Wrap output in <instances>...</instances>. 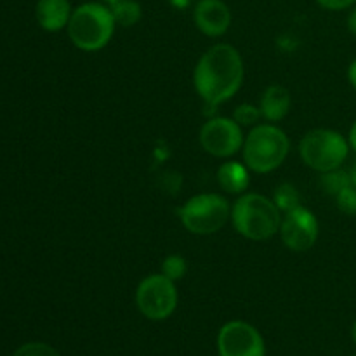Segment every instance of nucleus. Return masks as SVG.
Returning a JSON list of instances; mask_svg holds the SVG:
<instances>
[{"label":"nucleus","mask_w":356,"mask_h":356,"mask_svg":"<svg viewBox=\"0 0 356 356\" xmlns=\"http://www.w3.org/2000/svg\"><path fill=\"white\" fill-rule=\"evenodd\" d=\"M243 82V61L240 52L229 44L209 49L193 72V86L211 110L232 99Z\"/></svg>","instance_id":"1"},{"label":"nucleus","mask_w":356,"mask_h":356,"mask_svg":"<svg viewBox=\"0 0 356 356\" xmlns=\"http://www.w3.org/2000/svg\"><path fill=\"white\" fill-rule=\"evenodd\" d=\"M232 222L243 238L263 242L280 232L282 212L271 198L242 193L232 207Z\"/></svg>","instance_id":"2"},{"label":"nucleus","mask_w":356,"mask_h":356,"mask_svg":"<svg viewBox=\"0 0 356 356\" xmlns=\"http://www.w3.org/2000/svg\"><path fill=\"white\" fill-rule=\"evenodd\" d=\"M115 17L110 7L89 2L76 7L68 23V37L76 49L86 52L101 51L115 33Z\"/></svg>","instance_id":"3"},{"label":"nucleus","mask_w":356,"mask_h":356,"mask_svg":"<svg viewBox=\"0 0 356 356\" xmlns=\"http://www.w3.org/2000/svg\"><path fill=\"white\" fill-rule=\"evenodd\" d=\"M291 141L280 127L273 124L254 125L243 141V163L257 174L273 172L287 159Z\"/></svg>","instance_id":"4"},{"label":"nucleus","mask_w":356,"mask_h":356,"mask_svg":"<svg viewBox=\"0 0 356 356\" xmlns=\"http://www.w3.org/2000/svg\"><path fill=\"white\" fill-rule=\"evenodd\" d=\"M350 143L343 134L330 129H316L308 132L299 143V155L309 169L316 172H330L339 169L348 159Z\"/></svg>","instance_id":"5"},{"label":"nucleus","mask_w":356,"mask_h":356,"mask_svg":"<svg viewBox=\"0 0 356 356\" xmlns=\"http://www.w3.org/2000/svg\"><path fill=\"white\" fill-rule=\"evenodd\" d=\"M179 218L193 235H212L232 218V205L218 193L195 195L179 209Z\"/></svg>","instance_id":"6"},{"label":"nucleus","mask_w":356,"mask_h":356,"mask_svg":"<svg viewBox=\"0 0 356 356\" xmlns=\"http://www.w3.org/2000/svg\"><path fill=\"white\" fill-rule=\"evenodd\" d=\"M136 306L143 316L153 322L169 318L177 308L176 282L162 273L146 277L136 291Z\"/></svg>","instance_id":"7"},{"label":"nucleus","mask_w":356,"mask_h":356,"mask_svg":"<svg viewBox=\"0 0 356 356\" xmlns=\"http://www.w3.org/2000/svg\"><path fill=\"white\" fill-rule=\"evenodd\" d=\"M242 127L233 118L216 117L200 129V145L209 155L228 159L243 148Z\"/></svg>","instance_id":"8"},{"label":"nucleus","mask_w":356,"mask_h":356,"mask_svg":"<svg viewBox=\"0 0 356 356\" xmlns=\"http://www.w3.org/2000/svg\"><path fill=\"white\" fill-rule=\"evenodd\" d=\"M219 356H264L266 346L259 330L242 320L222 325L218 334Z\"/></svg>","instance_id":"9"},{"label":"nucleus","mask_w":356,"mask_h":356,"mask_svg":"<svg viewBox=\"0 0 356 356\" xmlns=\"http://www.w3.org/2000/svg\"><path fill=\"white\" fill-rule=\"evenodd\" d=\"M320 226L315 214L306 207L292 209L285 212L280 225V236L285 247L294 252H306L318 240Z\"/></svg>","instance_id":"10"},{"label":"nucleus","mask_w":356,"mask_h":356,"mask_svg":"<svg viewBox=\"0 0 356 356\" xmlns=\"http://www.w3.org/2000/svg\"><path fill=\"white\" fill-rule=\"evenodd\" d=\"M193 16L197 28L207 37H221L232 24V13L222 0H198Z\"/></svg>","instance_id":"11"},{"label":"nucleus","mask_w":356,"mask_h":356,"mask_svg":"<svg viewBox=\"0 0 356 356\" xmlns=\"http://www.w3.org/2000/svg\"><path fill=\"white\" fill-rule=\"evenodd\" d=\"M72 13L68 0H38L35 9L38 24L45 31H59L68 26Z\"/></svg>","instance_id":"12"},{"label":"nucleus","mask_w":356,"mask_h":356,"mask_svg":"<svg viewBox=\"0 0 356 356\" xmlns=\"http://www.w3.org/2000/svg\"><path fill=\"white\" fill-rule=\"evenodd\" d=\"M259 110L268 122H280L291 110V92L282 86H270L261 97Z\"/></svg>","instance_id":"13"},{"label":"nucleus","mask_w":356,"mask_h":356,"mask_svg":"<svg viewBox=\"0 0 356 356\" xmlns=\"http://www.w3.org/2000/svg\"><path fill=\"white\" fill-rule=\"evenodd\" d=\"M218 183L226 193L242 195L243 191L249 188V183H250L249 169H247L245 163L229 160V162L222 163V165L219 167Z\"/></svg>","instance_id":"14"},{"label":"nucleus","mask_w":356,"mask_h":356,"mask_svg":"<svg viewBox=\"0 0 356 356\" xmlns=\"http://www.w3.org/2000/svg\"><path fill=\"white\" fill-rule=\"evenodd\" d=\"M110 9L115 17V23L120 26H134L141 19V6L134 0H118L113 6H110Z\"/></svg>","instance_id":"15"},{"label":"nucleus","mask_w":356,"mask_h":356,"mask_svg":"<svg viewBox=\"0 0 356 356\" xmlns=\"http://www.w3.org/2000/svg\"><path fill=\"white\" fill-rule=\"evenodd\" d=\"M320 184H322L323 191L327 195L336 197L337 193H341L344 188L351 186L353 183H351L350 172H346V170H343L339 167V169L330 170V172H323L322 177H320Z\"/></svg>","instance_id":"16"},{"label":"nucleus","mask_w":356,"mask_h":356,"mask_svg":"<svg viewBox=\"0 0 356 356\" xmlns=\"http://www.w3.org/2000/svg\"><path fill=\"white\" fill-rule=\"evenodd\" d=\"M273 202L277 204V207L280 209V212H289L292 209L299 207L301 205V197H299V191L296 190V186L292 184L284 183L275 190Z\"/></svg>","instance_id":"17"},{"label":"nucleus","mask_w":356,"mask_h":356,"mask_svg":"<svg viewBox=\"0 0 356 356\" xmlns=\"http://www.w3.org/2000/svg\"><path fill=\"white\" fill-rule=\"evenodd\" d=\"M188 271L186 259L183 256H177V254H172V256H167L162 263V275H165L167 278H170L172 282L181 280L184 278Z\"/></svg>","instance_id":"18"},{"label":"nucleus","mask_w":356,"mask_h":356,"mask_svg":"<svg viewBox=\"0 0 356 356\" xmlns=\"http://www.w3.org/2000/svg\"><path fill=\"white\" fill-rule=\"evenodd\" d=\"M261 117L263 115H261L259 106H254V104H240V106L235 108V113H233V120L240 127H252Z\"/></svg>","instance_id":"19"},{"label":"nucleus","mask_w":356,"mask_h":356,"mask_svg":"<svg viewBox=\"0 0 356 356\" xmlns=\"http://www.w3.org/2000/svg\"><path fill=\"white\" fill-rule=\"evenodd\" d=\"M336 204L341 212L348 216H356V186L344 188L341 193L336 195Z\"/></svg>","instance_id":"20"},{"label":"nucleus","mask_w":356,"mask_h":356,"mask_svg":"<svg viewBox=\"0 0 356 356\" xmlns=\"http://www.w3.org/2000/svg\"><path fill=\"white\" fill-rule=\"evenodd\" d=\"M13 356H59V353L45 343H26L17 348Z\"/></svg>","instance_id":"21"},{"label":"nucleus","mask_w":356,"mask_h":356,"mask_svg":"<svg viewBox=\"0 0 356 356\" xmlns=\"http://www.w3.org/2000/svg\"><path fill=\"white\" fill-rule=\"evenodd\" d=\"M318 6H322L323 9H329V10H343L351 7L356 0H316Z\"/></svg>","instance_id":"22"},{"label":"nucleus","mask_w":356,"mask_h":356,"mask_svg":"<svg viewBox=\"0 0 356 356\" xmlns=\"http://www.w3.org/2000/svg\"><path fill=\"white\" fill-rule=\"evenodd\" d=\"M348 79H350L351 86L356 89V59L353 63L350 65V68H348Z\"/></svg>","instance_id":"23"},{"label":"nucleus","mask_w":356,"mask_h":356,"mask_svg":"<svg viewBox=\"0 0 356 356\" xmlns=\"http://www.w3.org/2000/svg\"><path fill=\"white\" fill-rule=\"evenodd\" d=\"M348 28H350L351 33L356 35V7L353 10H351L350 17H348Z\"/></svg>","instance_id":"24"},{"label":"nucleus","mask_w":356,"mask_h":356,"mask_svg":"<svg viewBox=\"0 0 356 356\" xmlns=\"http://www.w3.org/2000/svg\"><path fill=\"white\" fill-rule=\"evenodd\" d=\"M348 143H350V148H353L356 152V122L353 124L350 131V138H348Z\"/></svg>","instance_id":"25"},{"label":"nucleus","mask_w":356,"mask_h":356,"mask_svg":"<svg viewBox=\"0 0 356 356\" xmlns=\"http://www.w3.org/2000/svg\"><path fill=\"white\" fill-rule=\"evenodd\" d=\"M350 176H351V183H353V186H356V160L350 169Z\"/></svg>","instance_id":"26"},{"label":"nucleus","mask_w":356,"mask_h":356,"mask_svg":"<svg viewBox=\"0 0 356 356\" xmlns=\"http://www.w3.org/2000/svg\"><path fill=\"white\" fill-rule=\"evenodd\" d=\"M351 337H353V343L356 344V322L353 323V330H351Z\"/></svg>","instance_id":"27"},{"label":"nucleus","mask_w":356,"mask_h":356,"mask_svg":"<svg viewBox=\"0 0 356 356\" xmlns=\"http://www.w3.org/2000/svg\"><path fill=\"white\" fill-rule=\"evenodd\" d=\"M101 2L108 3V6H113V3H115V2H118V0H101Z\"/></svg>","instance_id":"28"}]
</instances>
